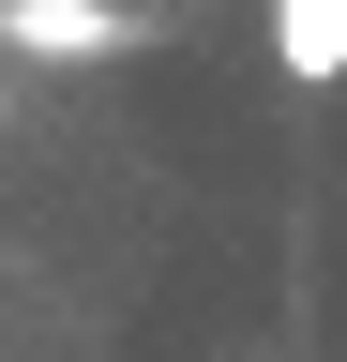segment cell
Wrapping results in <instances>:
<instances>
[{
  "instance_id": "obj_2",
  "label": "cell",
  "mask_w": 347,
  "mask_h": 362,
  "mask_svg": "<svg viewBox=\"0 0 347 362\" xmlns=\"http://www.w3.org/2000/svg\"><path fill=\"white\" fill-rule=\"evenodd\" d=\"M272 76L287 90H347V0H272Z\"/></svg>"
},
{
  "instance_id": "obj_1",
  "label": "cell",
  "mask_w": 347,
  "mask_h": 362,
  "mask_svg": "<svg viewBox=\"0 0 347 362\" xmlns=\"http://www.w3.org/2000/svg\"><path fill=\"white\" fill-rule=\"evenodd\" d=\"M0 45H16V61H121L136 16H121V0H0Z\"/></svg>"
}]
</instances>
